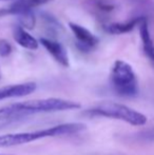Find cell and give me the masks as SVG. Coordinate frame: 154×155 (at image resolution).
Listing matches in <instances>:
<instances>
[{
  "mask_svg": "<svg viewBox=\"0 0 154 155\" xmlns=\"http://www.w3.org/2000/svg\"><path fill=\"white\" fill-rule=\"evenodd\" d=\"M36 89H37V84L33 81L0 87V100L28 96L35 92Z\"/></svg>",
  "mask_w": 154,
  "mask_h": 155,
  "instance_id": "cell-9",
  "label": "cell"
},
{
  "mask_svg": "<svg viewBox=\"0 0 154 155\" xmlns=\"http://www.w3.org/2000/svg\"><path fill=\"white\" fill-rule=\"evenodd\" d=\"M41 16H42L43 20H44L45 25H47L49 29H51L52 31L59 33V31H61V30H62V25L59 23V21H58L55 17L52 16L51 14H48V13H42V15H41Z\"/></svg>",
  "mask_w": 154,
  "mask_h": 155,
  "instance_id": "cell-14",
  "label": "cell"
},
{
  "mask_svg": "<svg viewBox=\"0 0 154 155\" xmlns=\"http://www.w3.org/2000/svg\"><path fill=\"white\" fill-rule=\"evenodd\" d=\"M13 47L6 39H0V56L1 57H8L12 54Z\"/></svg>",
  "mask_w": 154,
  "mask_h": 155,
  "instance_id": "cell-15",
  "label": "cell"
},
{
  "mask_svg": "<svg viewBox=\"0 0 154 155\" xmlns=\"http://www.w3.org/2000/svg\"><path fill=\"white\" fill-rule=\"evenodd\" d=\"M54 0H13L11 4L0 8V17L4 16H20L29 12H33L35 8L44 5Z\"/></svg>",
  "mask_w": 154,
  "mask_h": 155,
  "instance_id": "cell-6",
  "label": "cell"
},
{
  "mask_svg": "<svg viewBox=\"0 0 154 155\" xmlns=\"http://www.w3.org/2000/svg\"><path fill=\"white\" fill-rule=\"evenodd\" d=\"M143 17H134L127 21L123 22H106L101 25V29L103 32L110 35H123L130 33L136 27H138Z\"/></svg>",
  "mask_w": 154,
  "mask_h": 155,
  "instance_id": "cell-12",
  "label": "cell"
},
{
  "mask_svg": "<svg viewBox=\"0 0 154 155\" xmlns=\"http://www.w3.org/2000/svg\"><path fill=\"white\" fill-rule=\"evenodd\" d=\"M0 79H1V71H0Z\"/></svg>",
  "mask_w": 154,
  "mask_h": 155,
  "instance_id": "cell-17",
  "label": "cell"
},
{
  "mask_svg": "<svg viewBox=\"0 0 154 155\" xmlns=\"http://www.w3.org/2000/svg\"><path fill=\"white\" fill-rule=\"evenodd\" d=\"M39 43L44 48V50L52 56L54 60L64 68L70 67V58L67 49L62 43L52 38H42L39 39Z\"/></svg>",
  "mask_w": 154,
  "mask_h": 155,
  "instance_id": "cell-7",
  "label": "cell"
},
{
  "mask_svg": "<svg viewBox=\"0 0 154 155\" xmlns=\"http://www.w3.org/2000/svg\"><path fill=\"white\" fill-rule=\"evenodd\" d=\"M0 1H2V0H0ZM6 1H13V0H6Z\"/></svg>",
  "mask_w": 154,
  "mask_h": 155,
  "instance_id": "cell-16",
  "label": "cell"
},
{
  "mask_svg": "<svg viewBox=\"0 0 154 155\" xmlns=\"http://www.w3.org/2000/svg\"><path fill=\"white\" fill-rule=\"evenodd\" d=\"M138 31H139V37L142 41V48L145 56L148 58L151 64L154 67V42L152 36H151L150 29H149V22L146 17H143L138 25Z\"/></svg>",
  "mask_w": 154,
  "mask_h": 155,
  "instance_id": "cell-10",
  "label": "cell"
},
{
  "mask_svg": "<svg viewBox=\"0 0 154 155\" xmlns=\"http://www.w3.org/2000/svg\"><path fill=\"white\" fill-rule=\"evenodd\" d=\"M87 129L86 124L80 123L62 124L54 126L51 128L40 129V130L31 131V132L16 133V134H4L0 135V148L20 146L25 143H30L38 139L47 138V137L62 136V135L77 134Z\"/></svg>",
  "mask_w": 154,
  "mask_h": 155,
  "instance_id": "cell-2",
  "label": "cell"
},
{
  "mask_svg": "<svg viewBox=\"0 0 154 155\" xmlns=\"http://www.w3.org/2000/svg\"><path fill=\"white\" fill-rule=\"evenodd\" d=\"M68 25L75 38V45L78 51L87 54L93 52L98 47L100 40L90 30L76 22H72V21H70Z\"/></svg>",
  "mask_w": 154,
  "mask_h": 155,
  "instance_id": "cell-5",
  "label": "cell"
},
{
  "mask_svg": "<svg viewBox=\"0 0 154 155\" xmlns=\"http://www.w3.org/2000/svg\"><path fill=\"white\" fill-rule=\"evenodd\" d=\"M80 104L62 98H44L33 99L8 104L0 108V120H13L23 118L39 113L59 112L75 110L80 108Z\"/></svg>",
  "mask_w": 154,
  "mask_h": 155,
  "instance_id": "cell-1",
  "label": "cell"
},
{
  "mask_svg": "<svg viewBox=\"0 0 154 155\" xmlns=\"http://www.w3.org/2000/svg\"><path fill=\"white\" fill-rule=\"evenodd\" d=\"M84 6L97 19H105L115 12L117 5L114 0H86Z\"/></svg>",
  "mask_w": 154,
  "mask_h": 155,
  "instance_id": "cell-8",
  "label": "cell"
},
{
  "mask_svg": "<svg viewBox=\"0 0 154 155\" xmlns=\"http://www.w3.org/2000/svg\"><path fill=\"white\" fill-rule=\"evenodd\" d=\"M110 84L114 92L121 97H135L139 91L135 71L131 64L121 59L115 60L112 65Z\"/></svg>",
  "mask_w": 154,
  "mask_h": 155,
  "instance_id": "cell-4",
  "label": "cell"
},
{
  "mask_svg": "<svg viewBox=\"0 0 154 155\" xmlns=\"http://www.w3.org/2000/svg\"><path fill=\"white\" fill-rule=\"evenodd\" d=\"M82 114L88 117H106L125 121L132 126H144L148 118L146 115L132 108L114 101H101L84 111Z\"/></svg>",
  "mask_w": 154,
  "mask_h": 155,
  "instance_id": "cell-3",
  "label": "cell"
},
{
  "mask_svg": "<svg viewBox=\"0 0 154 155\" xmlns=\"http://www.w3.org/2000/svg\"><path fill=\"white\" fill-rule=\"evenodd\" d=\"M0 155H8V154H0Z\"/></svg>",
  "mask_w": 154,
  "mask_h": 155,
  "instance_id": "cell-18",
  "label": "cell"
},
{
  "mask_svg": "<svg viewBox=\"0 0 154 155\" xmlns=\"http://www.w3.org/2000/svg\"><path fill=\"white\" fill-rule=\"evenodd\" d=\"M12 36L16 43L23 49L35 51L39 47V41L33 35H31L25 28L20 25H15L12 27Z\"/></svg>",
  "mask_w": 154,
  "mask_h": 155,
  "instance_id": "cell-11",
  "label": "cell"
},
{
  "mask_svg": "<svg viewBox=\"0 0 154 155\" xmlns=\"http://www.w3.org/2000/svg\"><path fill=\"white\" fill-rule=\"evenodd\" d=\"M18 20L20 22V25H22L27 30H32L35 28L36 17L33 12H29L20 15V16H18Z\"/></svg>",
  "mask_w": 154,
  "mask_h": 155,
  "instance_id": "cell-13",
  "label": "cell"
}]
</instances>
